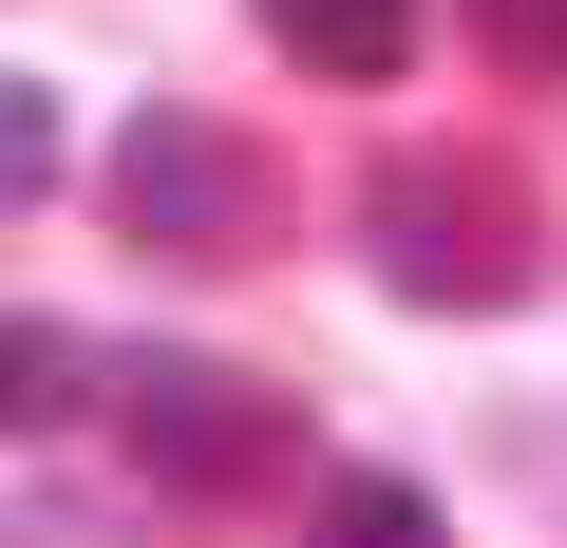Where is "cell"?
<instances>
[{
	"label": "cell",
	"instance_id": "1",
	"mask_svg": "<svg viewBox=\"0 0 567 548\" xmlns=\"http://www.w3.org/2000/svg\"><path fill=\"white\" fill-rule=\"evenodd\" d=\"M360 246H379V285L435 303V322H492L529 265H548V227H529V189H511L492 152H398V170L360 189Z\"/></svg>",
	"mask_w": 567,
	"mask_h": 548
},
{
	"label": "cell",
	"instance_id": "2",
	"mask_svg": "<svg viewBox=\"0 0 567 548\" xmlns=\"http://www.w3.org/2000/svg\"><path fill=\"white\" fill-rule=\"evenodd\" d=\"M114 435H133V473L152 492H265L284 454H303V416H284L246 360H114Z\"/></svg>",
	"mask_w": 567,
	"mask_h": 548
},
{
	"label": "cell",
	"instance_id": "3",
	"mask_svg": "<svg viewBox=\"0 0 567 548\" xmlns=\"http://www.w3.org/2000/svg\"><path fill=\"white\" fill-rule=\"evenodd\" d=\"M114 227H133V246H171V265H227V246L265 227V170H246V133H208L189 95H152V114L114 133Z\"/></svg>",
	"mask_w": 567,
	"mask_h": 548
},
{
	"label": "cell",
	"instance_id": "4",
	"mask_svg": "<svg viewBox=\"0 0 567 548\" xmlns=\"http://www.w3.org/2000/svg\"><path fill=\"white\" fill-rule=\"evenodd\" d=\"M265 39L322 58V76H398L416 58V0H265Z\"/></svg>",
	"mask_w": 567,
	"mask_h": 548
},
{
	"label": "cell",
	"instance_id": "5",
	"mask_svg": "<svg viewBox=\"0 0 567 548\" xmlns=\"http://www.w3.org/2000/svg\"><path fill=\"white\" fill-rule=\"evenodd\" d=\"M76 397H95V360H76L39 303H0V435H58Z\"/></svg>",
	"mask_w": 567,
	"mask_h": 548
},
{
	"label": "cell",
	"instance_id": "6",
	"mask_svg": "<svg viewBox=\"0 0 567 548\" xmlns=\"http://www.w3.org/2000/svg\"><path fill=\"white\" fill-rule=\"evenodd\" d=\"M39 189H58V95L0 58V208H39Z\"/></svg>",
	"mask_w": 567,
	"mask_h": 548
},
{
	"label": "cell",
	"instance_id": "7",
	"mask_svg": "<svg viewBox=\"0 0 567 548\" xmlns=\"http://www.w3.org/2000/svg\"><path fill=\"white\" fill-rule=\"evenodd\" d=\"M473 39H492L511 76H567V0H473Z\"/></svg>",
	"mask_w": 567,
	"mask_h": 548
}]
</instances>
